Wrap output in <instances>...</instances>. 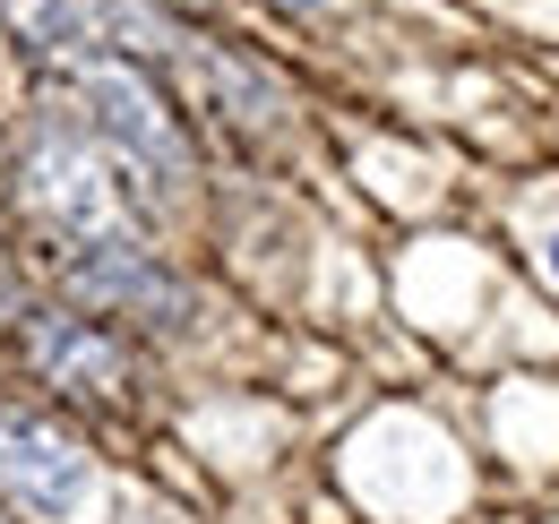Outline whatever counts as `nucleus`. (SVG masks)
Instances as JSON below:
<instances>
[{
  "instance_id": "nucleus-1",
  "label": "nucleus",
  "mask_w": 559,
  "mask_h": 524,
  "mask_svg": "<svg viewBox=\"0 0 559 524\" xmlns=\"http://www.w3.org/2000/svg\"><path fill=\"white\" fill-rule=\"evenodd\" d=\"M78 104H86V130L95 146L121 164V181H139V206H173V198L199 181V155L190 130L173 112V95L155 86V69H139L130 52H86L78 61Z\"/></svg>"
},
{
  "instance_id": "nucleus-2",
  "label": "nucleus",
  "mask_w": 559,
  "mask_h": 524,
  "mask_svg": "<svg viewBox=\"0 0 559 524\" xmlns=\"http://www.w3.org/2000/svg\"><path fill=\"white\" fill-rule=\"evenodd\" d=\"M26 206L52 224V233H70V241H130L139 233V198L121 190V164L95 146V130H52L26 146Z\"/></svg>"
},
{
  "instance_id": "nucleus-3",
  "label": "nucleus",
  "mask_w": 559,
  "mask_h": 524,
  "mask_svg": "<svg viewBox=\"0 0 559 524\" xmlns=\"http://www.w3.org/2000/svg\"><path fill=\"white\" fill-rule=\"evenodd\" d=\"M95 456L44 413H0V499L44 524H78L95 508Z\"/></svg>"
},
{
  "instance_id": "nucleus-4",
  "label": "nucleus",
  "mask_w": 559,
  "mask_h": 524,
  "mask_svg": "<svg viewBox=\"0 0 559 524\" xmlns=\"http://www.w3.org/2000/svg\"><path fill=\"white\" fill-rule=\"evenodd\" d=\"M61 275H70L78 301L104 310V319H139V327H181L190 319L181 275L155 259V250H139V241H78L70 259H61Z\"/></svg>"
},
{
  "instance_id": "nucleus-5",
  "label": "nucleus",
  "mask_w": 559,
  "mask_h": 524,
  "mask_svg": "<svg viewBox=\"0 0 559 524\" xmlns=\"http://www.w3.org/2000/svg\"><path fill=\"white\" fill-rule=\"evenodd\" d=\"M155 61L173 69V86L199 104V112H215L224 130H276V112H284V95H276V78L259 61H241L233 44H207V35H190V26H173L164 44H155Z\"/></svg>"
},
{
  "instance_id": "nucleus-6",
  "label": "nucleus",
  "mask_w": 559,
  "mask_h": 524,
  "mask_svg": "<svg viewBox=\"0 0 559 524\" xmlns=\"http://www.w3.org/2000/svg\"><path fill=\"white\" fill-rule=\"evenodd\" d=\"M26 361L44 370V388L86 395V404H121L130 388V353L86 310H26Z\"/></svg>"
},
{
  "instance_id": "nucleus-7",
  "label": "nucleus",
  "mask_w": 559,
  "mask_h": 524,
  "mask_svg": "<svg viewBox=\"0 0 559 524\" xmlns=\"http://www.w3.org/2000/svg\"><path fill=\"white\" fill-rule=\"evenodd\" d=\"M0 319H17V275H9V259H0Z\"/></svg>"
},
{
  "instance_id": "nucleus-8",
  "label": "nucleus",
  "mask_w": 559,
  "mask_h": 524,
  "mask_svg": "<svg viewBox=\"0 0 559 524\" xmlns=\"http://www.w3.org/2000/svg\"><path fill=\"white\" fill-rule=\"evenodd\" d=\"M543 266H551V284H559V233H551V250H543Z\"/></svg>"
},
{
  "instance_id": "nucleus-9",
  "label": "nucleus",
  "mask_w": 559,
  "mask_h": 524,
  "mask_svg": "<svg viewBox=\"0 0 559 524\" xmlns=\"http://www.w3.org/2000/svg\"><path fill=\"white\" fill-rule=\"evenodd\" d=\"M276 9H301V17H310V9H328V0H276Z\"/></svg>"
},
{
  "instance_id": "nucleus-10",
  "label": "nucleus",
  "mask_w": 559,
  "mask_h": 524,
  "mask_svg": "<svg viewBox=\"0 0 559 524\" xmlns=\"http://www.w3.org/2000/svg\"><path fill=\"white\" fill-rule=\"evenodd\" d=\"M0 524H9V516H0Z\"/></svg>"
}]
</instances>
